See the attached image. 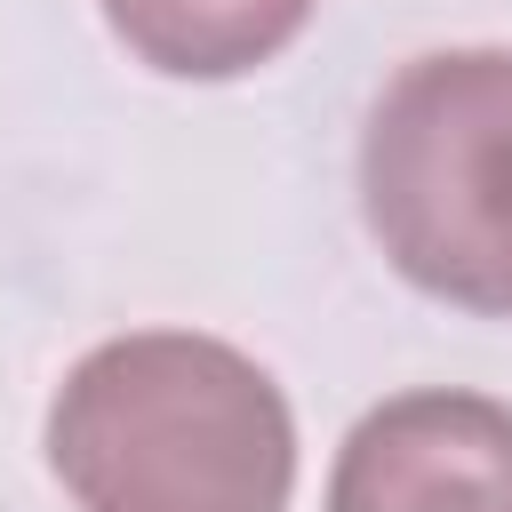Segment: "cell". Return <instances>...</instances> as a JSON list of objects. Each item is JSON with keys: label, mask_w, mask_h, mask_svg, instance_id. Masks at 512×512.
<instances>
[{"label": "cell", "mask_w": 512, "mask_h": 512, "mask_svg": "<svg viewBox=\"0 0 512 512\" xmlns=\"http://www.w3.org/2000/svg\"><path fill=\"white\" fill-rule=\"evenodd\" d=\"M328 512H512V408L488 392L368 408L336 448Z\"/></svg>", "instance_id": "3957f363"}, {"label": "cell", "mask_w": 512, "mask_h": 512, "mask_svg": "<svg viewBox=\"0 0 512 512\" xmlns=\"http://www.w3.org/2000/svg\"><path fill=\"white\" fill-rule=\"evenodd\" d=\"M48 464L80 512H288L296 416L248 352L144 328L56 384Z\"/></svg>", "instance_id": "6da1fadb"}, {"label": "cell", "mask_w": 512, "mask_h": 512, "mask_svg": "<svg viewBox=\"0 0 512 512\" xmlns=\"http://www.w3.org/2000/svg\"><path fill=\"white\" fill-rule=\"evenodd\" d=\"M360 208L408 288L512 320V48H440L384 80Z\"/></svg>", "instance_id": "7a4b0ae2"}, {"label": "cell", "mask_w": 512, "mask_h": 512, "mask_svg": "<svg viewBox=\"0 0 512 512\" xmlns=\"http://www.w3.org/2000/svg\"><path fill=\"white\" fill-rule=\"evenodd\" d=\"M312 0H104L136 64L168 80H240L304 32Z\"/></svg>", "instance_id": "277c9868"}]
</instances>
